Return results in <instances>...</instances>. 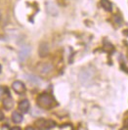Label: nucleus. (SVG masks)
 <instances>
[{
  "instance_id": "nucleus-6",
  "label": "nucleus",
  "mask_w": 128,
  "mask_h": 130,
  "mask_svg": "<svg viewBox=\"0 0 128 130\" xmlns=\"http://www.w3.org/2000/svg\"><path fill=\"white\" fill-rule=\"evenodd\" d=\"M53 69V66L51 64H48V63H45V64H41L38 67V71L41 74H47L52 71Z\"/></svg>"
},
{
  "instance_id": "nucleus-3",
  "label": "nucleus",
  "mask_w": 128,
  "mask_h": 130,
  "mask_svg": "<svg viewBox=\"0 0 128 130\" xmlns=\"http://www.w3.org/2000/svg\"><path fill=\"white\" fill-rule=\"evenodd\" d=\"M46 12L49 14L50 16H53V17H57L59 15V8L58 6L54 3V2H51V1H48L46 3Z\"/></svg>"
},
{
  "instance_id": "nucleus-12",
  "label": "nucleus",
  "mask_w": 128,
  "mask_h": 130,
  "mask_svg": "<svg viewBox=\"0 0 128 130\" xmlns=\"http://www.w3.org/2000/svg\"><path fill=\"white\" fill-rule=\"evenodd\" d=\"M3 118H4V113H3L2 111H0V121H1V120H2Z\"/></svg>"
},
{
  "instance_id": "nucleus-1",
  "label": "nucleus",
  "mask_w": 128,
  "mask_h": 130,
  "mask_svg": "<svg viewBox=\"0 0 128 130\" xmlns=\"http://www.w3.org/2000/svg\"><path fill=\"white\" fill-rule=\"evenodd\" d=\"M54 102L55 100L53 99L51 95L46 94V93L40 94L37 98V104L42 109H50L54 104Z\"/></svg>"
},
{
  "instance_id": "nucleus-8",
  "label": "nucleus",
  "mask_w": 128,
  "mask_h": 130,
  "mask_svg": "<svg viewBox=\"0 0 128 130\" xmlns=\"http://www.w3.org/2000/svg\"><path fill=\"white\" fill-rule=\"evenodd\" d=\"M3 106L6 110H11L14 106V101L11 97H7L3 100Z\"/></svg>"
},
{
  "instance_id": "nucleus-15",
  "label": "nucleus",
  "mask_w": 128,
  "mask_h": 130,
  "mask_svg": "<svg viewBox=\"0 0 128 130\" xmlns=\"http://www.w3.org/2000/svg\"><path fill=\"white\" fill-rule=\"evenodd\" d=\"M125 124H126L125 126H127V127H128V119H127V120H126V122H125Z\"/></svg>"
},
{
  "instance_id": "nucleus-16",
  "label": "nucleus",
  "mask_w": 128,
  "mask_h": 130,
  "mask_svg": "<svg viewBox=\"0 0 128 130\" xmlns=\"http://www.w3.org/2000/svg\"><path fill=\"white\" fill-rule=\"evenodd\" d=\"M1 71H2V68H1V65H0V72H1Z\"/></svg>"
},
{
  "instance_id": "nucleus-9",
  "label": "nucleus",
  "mask_w": 128,
  "mask_h": 130,
  "mask_svg": "<svg viewBox=\"0 0 128 130\" xmlns=\"http://www.w3.org/2000/svg\"><path fill=\"white\" fill-rule=\"evenodd\" d=\"M29 109V102L27 100H24L19 104V110L23 112H26Z\"/></svg>"
},
{
  "instance_id": "nucleus-10",
  "label": "nucleus",
  "mask_w": 128,
  "mask_h": 130,
  "mask_svg": "<svg viewBox=\"0 0 128 130\" xmlns=\"http://www.w3.org/2000/svg\"><path fill=\"white\" fill-rule=\"evenodd\" d=\"M101 6L106 10V11H108V12H110L111 11V3L109 2V0H101Z\"/></svg>"
},
{
  "instance_id": "nucleus-2",
  "label": "nucleus",
  "mask_w": 128,
  "mask_h": 130,
  "mask_svg": "<svg viewBox=\"0 0 128 130\" xmlns=\"http://www.w3.org/2000/svg\"><path fill=\"white\" fill-rule=\"evenodd\" d=\"M35 125L39 130H48L55 126V122L53 120H46L43 118H39L35 121Z\"/></svg>"
},
{
  "instance_id": "nucleus-4",
  "label": "nucleus",
  "mask_w": 128,
  "mask_h": 130,
  "mask_svg": "<svg viewBox=\"0 0 128 130\" xmlns=\"http://www.w3.org/2000/svg\"><path fill=\"white\" fill-rule=\"evenodd\" d=\"M29 53H30V47L29 46H23L20 50L19 53V58L21 61H25L28 56H29Z\"/></svg>"
},
{
  "instance_id": "nucleus-5",
  "label": "nucleus",
  "mask_w": 128,
  "mask_h": 130,
  "mask_svg": "<svg viewBox=\"0 0 128 130\" xmlns=\"http://www.w3.org/2000/svg\"><path fill=\"white\" fill-rule=\"evenodd\" d=\"M12 88L14 89V91H16L17 93H20V94L26 91V86H25V84L22 81H19V80L14 81L13 84H12Z\"/></svg>"
},
{
  "instance_id": "nucleus-13",
  "label": "nucleus",
  "mask_w": 128,
  "mask_h": 130,
  "mask_svg": "<svg viewBox=\"0 0 128 130\" xmlns=\"http://www.w3.org/2000/svg\"><path fill=\"white\" fill-rule=\"evenodd\" d=\"M26 130H35L33 127H31V126H28V127H26Z\"/></svg>"
},
{
  "instance_id": "nucleus-11",
  "label": "nucleus",
  "mask_w": 128,
  "mask_h": 130,
  "mask_svg": "<svg viewBox=\"0 0 128 130\" xmlns=\"http://www.w3.org/2000/svg\"><path fill=\"white\" fill-rule=\"evenodd\" d=\"M12 120L15 123H20V122L23 121V116L20 115L19 112H17V111H14L13 115H12Z\"/></svg>"
},
{
  "instance_id": "nucleus-14",
  "label": "nucleus",
  "mask_w": 128,
  "mask_h": 130,
  "mask_svg": "<svg viewBox=\"0 0 128 130\" xmlns=\"http://www.w3.org/2000/svg\"><path fill=\"white\" fill-rule=\"evenodd\" d=\"M11 130H22V129H21L20 127H13V128H12Z\"/></svg>"
},
{
  "instance_id": "nucleus-7",
  "label": "nucleus",
  "mask_w": 128,
  "mask_h": 130,
  "mask_svg": "<svg viewBox=\"0 0 128 130\" xmlns=\"http://www.w3.org/2000/svg\"><path fill=\"white\" fill-rule=\"evenodd\" d=\"M39 55L40 57H45L48 55L49 53V47H48V44L46 43H41L40 44V47H39Z\"/></svg>"
}]
</instances>
